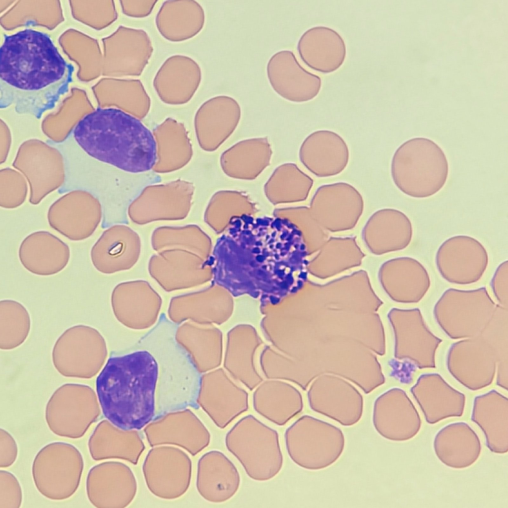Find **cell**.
I'll use <instances>...</instances> for the list:
<instances>
[{"label":"cell","mask_w":508,"mask_h":508,"mask_svg":"<svg viewBox=\"0 0 508 508\" xmlns=\"http://www.w3.org/2000/svg\"><path fill=\"white\" fill-rule=\"evenodd\" d=\"M72 68L46 34L31 29L5 37L0 50V76L20 111L39 117L52 108L71 79Z\"/></svg>","instance_id":"1"},{"label":"cell","mask_w":508,"mask_h":508,"mask_svg":"<svg viewBox=\"0 0 508 508\" xmlns=\"http://www.w3.org/2000/svg\"><path fill=\"white\" fill-rule=\"evenodd\" d=\"M158 366L152 354L141 349L109 358L96 380L103 414L125 430H140L155 415Z\"/></svg>","instance_id":"2"},{"label":"cell","mask_w":508,"mask_h":508,"mask_svg":"<svg viewBox=\"0 0 508 508\" xmlns=\"http://www.w3.org/2000/svg\"><path fill=\"white\" fill-rule=\"evenodd\" d=\"M90 156L131 173L150 170L157 147L151 132L136 118L115 108H98L82 118L73 132Z\"/></svg>","instance_id":"3"},{"label":"cell","mask_w":508,"mask_h":508,"mask_svg":"<svg viewBox=\"0 0 508 508\" xmlns=\"http://www.w3.org/2000/svg\"><path fill=\"white\" fill-rule=\"evenodd\" d=\"M176 328V324L161 315L139 342L141 349L150 353L158 366L155 416L198 406L194 363L177 341Z\"/></svg>","instance_id":"4"},{"label":"cell","mask_w":508,"mask_h":508,"mask_svg":"<svg viewBox=\"0 0 508 508\" xmlns=\"http://www.w3.org/2000/svg\"><path fill=\"white\" fill-rule=\"evenodd\" d=\"M449 166L442 148L431 139L418 137L402 144L394 151L390 175L395 186L414 198H426L445 185Z\"/></svg>","instance_id":"5"},{"label":"cell","mask_w":508,"mask_h":508,"mask_svg":"<svg viewBox=\"0 0 508 508\" xmlns=\"http://www.w3.org/2000/svg\"><path fill=\"white\" fill-rule=\"evenodd\" d=\"M225 444L254 481H269L282 468L278 433L253 415L244 416L232 426L226 434Z\"/></svg>","instance_id":"6"},{"label":"cell","mask_w":508,"mask_h":508,"mask_svg":"<svg viewBox=\"0 0 508 508\" xmlns=\"http://www.w3.org/2000/svg\"><path fill=\"white\" fill-rule=\"evenodd\" d=\"M284 441L291 460L303 469L317 471L335 463L342 454L345 438L338 427L309 415L286 430Z\"/></svg>","instance_id":"7"},{"label":"cell","mask_w":508,"mask_h":508,"mask_svg":"<svg viewBox=\"0 0 508 508\" xmlns=\"http://www.w3.org/2000/svg\"><path fill=\"white\" fill-rule=\"evenodd\" d=\"M106 341L98 330L79 324L64 331L55 342L52 362L64 377L90 379L97 375L106 362Z\"/></svg>","instance_id":"8"},{"label":"cell","mask_w":508,"mask_h":508,"mask_svg":"<svg viewBox=\"0 0 508 508\" xmlns=\"http://www.w3.org/2000/svg\"><path fill=\"white\" fill-rule=\"evenodd\" d=\"M146 486L155 496L174 500L188 490L191 478L192 463L182 449L169 445L153 446L142 465Z\"/></svg>","instance_id":"9"},{"label":"cell","mask_w":508,"mask_h":508,"mask_svg":"<svg viewBox=\"0 0 508 508\" xmlns=\"http://www.w3.org/2000/svg\"><path fill=\"white\" fill-rule=\"evenodd\" d=\"M437 269L447 282L468 285L478 282L489 264V255L483 244L467 235L449 237L439 247L435 256Z\"/></svg>","instance_id":"10"},{"label":"cell","mask_w":508,"mask_h":508,"mask_svg":"<svg viewBox=\"0 0 508 508\" xmlns=\"http://www.w3.org/2000/svg\"><path fill=\"white\" fill-rule=\"evenodd\" d=\"M144 432L151 446H177L193 456L207 447L211 440L207 428L189 408L155 416Z\"/></svg>","instance_id":"11"},{"label":"cell","mask_w":508,"mask_h":508,"mask_svg":"<svg viewBox=\"0 0 508 508\" xmlns=\"http://www.w3.org/2000/svg\"><path fill=\"white\" fill-rule=\"evenodd\" d=\"M105 73L116 77L140 75L153 52L152 41L143 29L124 25L106 40Z\"/></svg>","instance_id":"12"},{"label":"cell","mask_w":508,"mask_h":508,"mask_svg":"<svg viewBox=\"0 0 508 508\" xmlns=\"http://www.w3.org/2000/svg\"><path fill=\"white\" fill-rule=\"evenodd\" d=\"M266 70L272 89L289 101H311L321 90V78L305 68L291 50H282L274 54L268 61Z\"/></svg>","instance_id":"13"},{"label":"cell","mask_w":508,"mask_h":508,"mask_svg":"<svg viewBox=\"0 0 508 508\" xmlns=\"http://www.w3.org/2000/svg\"><path fill=\"white\" fill-rule=\"evenodd\" d=\"M348 144L339 134L329 130H318L309 134L299 151L301 162L319 178L333 177L341 173L350 159Z\"/></svg>","instance_id":"14"},{"label":"cell","mask_w":508,"mask_h":508,"mask_svg":"<svg viewBox=\"0 0 508 508\" xmlns=\"http://www.w3.org/2000/svg\"><path fill=\"white\" fill-rule=\"evenodd\" d=\"M202 79L199 64L185 55L168 58L157 72L153 87L160 99L169 104H181L190 100L198 89Z\"/></svg>","instance_id":"15"},{"label":"cell","mask_w":508,"mask_h":508,"mask_svg":"<svg viewBox=\"0 0 508 508\" xmlns=\"http://www.w3.org/2000/svg\"><path fill=\"white\" fill-rule=\"evenodd\" d=\"M241 482L237 468L222 451L210 450L198 459L196 488L205 500L215 504L229 501L238 491Z\"/></svg>","instance_id":"16"},{"label":"cell","mask_w":508,"mask_h":508,"mask_svg":"<svg viewBox=\"0 0 508 508\" xmlns=\"http://www.w3.org/2000/svg\"><path fill=\"white\" fill-rule=\"evenodd\" d=\"M372 423L381 436L395 442L414 438L422 426L420 415L407 397L398 398L386 394L378 398L374 403Z\"/></svg>","instance_id":"17"},{"label":"cell","mask_w":508,"mask_h":508,"mask_svg":"<svg viewBox=\"0 0 508 508\" xmlns=\"http://www.w3.org/2000/svg\"><path fill=\"white\" fill-rule=\"evenodd\" d=\"M298 54L309 68L323 73L338 70L347 55L345 42L334 29L323 25L307 29L297 45Z\"/></svg>","instance_id":"18"},{"label":"cell","mask_w":508,"mask_h":508,"mask_svg":"<svg viewBox=\"0 0 508 508\" xmlns=\"http://www.w3.org/2000/svg\"><path fill=\"white\" fill-rule=\"evenodd\" d=\"M65 197L50 208L48 221L50 226L72 241L86 239L92 235L102 217L100 206L91 198L87 200Z\"/></svg>","instance_id":"19"},{"label":"cell","mask_w":508,"mask_h":508,"mask_svg":"<svg viewBox=\"0 0 508 508\" xmlns=\"http://www.w3.org/2000/svg\"><path fill=\"white\" fill-rule=\"evenodd\" d=\"M70 257L69 246L50 232H32L22 241L18 249L19 261L29 272L47 276L62 271Z\"/></svg>","instance_id":"20"},{"label":"cell","mask_w":508,"mask_h":508,"mask_svg":"<svg viewBox=\"0 0 508 508\" xmlns=\"http://www.w3.org/2000/svg\"><path fill=\"white\" fill-rule=\"evenodd\" d=\"M433 447L443 464L455 469L472 466L482 451L479 436L468 423L463 421L451 423L441 428L434 436Z\"/></svg>","instance_id":"21"},{"label":"cell","mask_w":508,"mask_h":508,"mask_svg":"<svg viewBox=\"0 0 508 508\" xmlns=\"http://www.w3.org/2000/svg\"><path fill=\"white\" fill-rule=\"evenodd\" d=\"M205 14L194 0H168L163 2L155 19L160 34L172 42L190 40L203 29Z\"/></svg>","instance_id":"22"},{"label":"cell","mask_w":508,"mask_h":508,"mask_svg":"<svg viewBox=\"0 0 508 508\" xmlns=\"http://www.w3.org/2000/svg\"><path fill=\"white\" fill-rule=\"evenodd\" d=\"M95 460L119 459L136 465L145 448L138 430L121 429L105 420L95 429L89 441Z\"/></svg>","instance_id":"23"},{"label":"cell","mask_w":508,"mask_h":508,"mask_svg":"<svg viewBox=\"0 0 508 508\" xmlns=\"http://www.w3.org/2000/svg\"><path fill=\"white\" fill-rule=\"evenodd\" d=\"M90 471L96 475V501L98 507L125 508L134 499L137 484L131 469L124 463L108 461Z\"/></svg>","instance_id":"24"},{"label":"cell","mask_w":508,"mask_h":508,"mask_svg":"<svg viewBox=\"0 0 508 508\" xmlns=\"http://www.w3.org/2000/svg\"><path fill=\"white\" fill-rule=\"evenodd\" d=\"M386 266V288L397 300L416 303L428 291L431 286L429 273L417 259L410 257L395 258Z\"/></svg>","instance_id":"25"},{"label":"cell","mask_w":508,"mask_h":508,"mask_svg":"<svg viewBox=\"0 0 508 508\" xmlns=\"http://www.w3.org/2000/svg\"><path fill=\"white\" fill-rule=\"evenodd\" d=\"M311 207L318 218L357 219L363 212L364 201L355 187L340 181L318 187L312 198Z\"/></svg>","instance_id":"26"},{"label":"cell","mask_w":508,"mask_h":508,"mask_svg":"<svg viewBox=\"0 0 508 508\" xmlns=\"http://www.w3.org/2000/svg\"><path fill=\"white\" fill-rule=\"evenodd\" d=\"M266 138H262L259 144L254 149L258 139H254L252 148H250V139L247 140L248 148L245 141L237 143L226 150L221 156V165L227 175L242 179H253L256 178L263 170L269 165L271 150L268 141L259 149Z\"/></svg>","instance_id":"27"},{"label":"cell","mask_w":508,"mask_h":508,"mask_svg":"<svg viewBox=\"0 0 508 508\" xmlns=\"http://www.w3.org/2000/svg\"><path fill=\"white\" fill-rule=\"evenodd\" d=\"M471 420L485 435L486 445L492 452L503 454L508 451V409L507 400L500 404L480 402L476 398Z\"/></svg>","instance_id":"28"},{"label":"cell","mask_w":508,"mask_h":508,"mask_svg":"<svg viewBox=\"0 0 508 508\" xmlns=\"http://www.w3.org/2000/svg\"><path fill=\"white\" fill-rule=\"evenodd\" d=\"M104 83L107 103L129 114L143 115L149 109L150 99L140 80L112 78Z\"/></svg>","instance_id":"29"},{"label":"cell","mask_w":508,"mask_h":508,"mask_svg":"<svg viewBox=\"0 0 508 508\" xmlns=\"http://www.w3.org/2000/svg\"><path fill=\"white\" fill-rule=\"evenodd\" d=\"M31 318L25 306L18 301H0V348L10 350L22 345L31 329Z\"/></svg>","instance_id":"30"},{"label":"cell","mask_w":508,"mask_h":508,"mask_svg":"<svg viewBox=\"0 0 508 508\" xmlns=\"http://www.w3.org/2000/svg\"><path fill=\"white\" fill-rule=\"evenodd\" d=\"M254 408L267 420L277 426H283L302 412L303 404L299 396H256Z\"/></svg>","instance_id":"31"},{"label":"cell","mask_w":508,"mask_h":508,"mask_svg":"<svg viewBox=\"0 0 508 508\" xmlns=\"http://www.w3.org/2000/svg\"><path fill=\"white\" fill-rule=\"evenodd\" d=\"M287 167L286 177L284 173H282L283 176L282 177L277 169L273 172L265 184V192L270 191H287L294 200H305L313 187V179L294 163H288Z\"/></svg>","instance_id":"32"},{"label":"cell","mask_w":508,"mask_h":508,"mask_svg":"<svg viewBox=\"0 0 508 508\" xmlns=\"http://www.w3.org/2000/svg\"><path fill=\"white\" fill-rule=\"evenodd\" d=\"M494 295L501 303H506L508 292V261L502 262L497 267L490 282Z\"/></svg>","instance_id":"33"},{"label":"cell","mask_w":508,"mask_h":508,"mask_svg":"<svg viewBox=\"0 0 508 508\" xmlns=\"http://www.w3.org/2000/svg\"><path fill=\"white\" fill-rule=\"evenodd\" d=\"M158 0H122L120 5L123 14L128 17L142 18L148 16L152 12Z\"/></svg>","instance_id":"34"}]
</instances>
